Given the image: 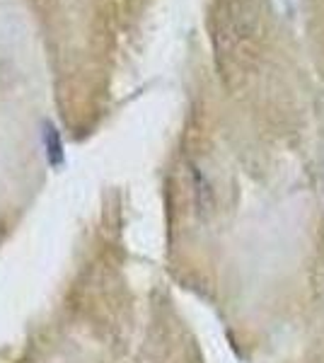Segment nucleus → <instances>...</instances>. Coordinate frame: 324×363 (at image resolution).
<instances>
[{"mask_svg": "<svg viewBox=\"0 0 324 363\" xmlns=\"http://www.w3.org/2000/svg\"><path fill=\"white\" fill-rule=\"evenodd\" d=\"M41 148H44V160L51 169H61L66 165V143H63V133L56 121L41 119Z\"/></svg>", "mask_w": 324, "mask_h": 363, "instance_id": "1", "label": "nucleus"}, {"mask_svg": "<svg viewBox=\"0 0 324 363\" xmlns=\"http://www.w3.org/2000/svg\"><path fill=\"white\" fill-rule=\"evenodd\" d=\"M191 186H194V199H196L199 211H211L213 208V186H211V179L206 177V172L201 167L194 165L191 167Z\"/></svg>", "mask_w": 324, "mask_h": 363, "instance_id": "2", "label": "nucleus"}]
</instances>
